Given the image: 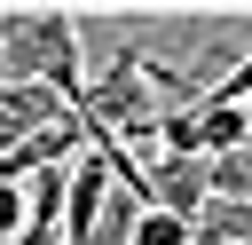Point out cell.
I'll return each mask as SVG.
<instances>
[{"label":"cell","instance_id":"3","mask_svg":"<svg viewBox=\"0 0 252 245\" xmlns=\"http://www.w3.org/2000/svg\"><path fill=\"white\" fill-rule=\"evenodd\" d=\"M134 245H197V221H181V213H165V205H142Z\"/></svg>","mask_w":252,"mask_h":245},{"label":"cell","instance_id":"4","mask_svg":"<svg viewBox=\"0 0 252 245\" xmlns=\"http://www.w3.org/2000/svg\"><path fill=\"white\" fill-rule=\"evenodd\" d=\"M32 229V190L24 182H0V245H16Z\"/></svg>","mask_w":252,"mask_h":245},{"label":"cell","instance_id":"5","mask_svg":"<svg viewBox=\"0 0 252 245\" xmlns=\"http://www.w3.org/2000/svg\"><path fill=\"white\" fill-rule=\"evenodd\" d=\"M213 103H236V111H252V55H244V63H236V71L213 87Z\"/></svg>","mask_w":252,"mask_h":245},{"label":"cell","instance_id":"1","mask_svg":"<svg viewBox=\"0 0 252 245\" xmlns=\"http://www.w3.org/2000/svg\"><path fill=\"white\" fill-rule=\"evenodd\" d=\"M0 71L16 87H55L79 111L87 103V79H79V16L71 8H0Z\"/></svg>","mask_w":252,"mask_h":245},{"label":"cell","instance_id":"2","mask_svg":"<svg viewBox=\"0 0 252 245\" xmlns=\"http://www.w3.org/2000/svg\"><path fill=\"white\" fill-rule=\"evenodd\" d=\"M150 205H165V213H181V221H205V205H213V158H173V150H158V158H150Z\"/></svg>","mask_w":252,"mask_h":245}]
</instances>
